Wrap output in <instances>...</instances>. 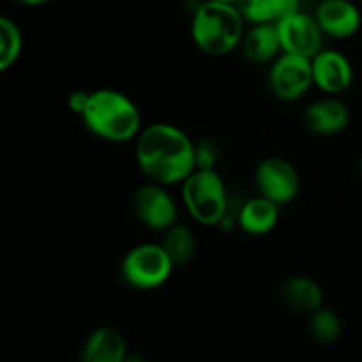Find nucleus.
Segmentation results:
<instances>
[{
	"label": "nucleus",
	"instance_id": "nucleus-20",
	"mask_svg": "<svg viewBox=\"0 0 362 362\" xmlns=\"http://www.w3.org/2000/svg\"><path fill=\"white\" fill-rule=\"evenodd\" d=\"M341 318L336 315V311L322 306L311 313L310 332L313 339H317L318 343H324V345L334 343L341 336Z\"/></svg>",
	"mask_w": 362,
	"mask_h": 362
},
{
	"label": "nucleus",
	"instance_id": "nucleus-23",
	"mask_svg": "<svg viewBox=\"0 0 362 362\" xmlns=\"http://www.w3.org/2000/svg\"><path fill=\"white\" fill-rule=\"evenodd\" d=\"M18 4H23V6H42V4H48L52 0H14Z\"/></svg>",
	"mask_w": 362,
	"mask_h": 362
},
{
	"label": "nucleus",
	"instance_id": "nucleus-1",
	"mask_svg": "<svg viewBox=\"0 0 362 362\" xmlns=\"http://www.w3.org/2000/svg\"><path fill=\"white\" fill-rule=\"evenodd\" d=\"M194 144L180 127L156 122L141 129L134 158L138 168L151 182L161 186L182 184L197 170Z\"/></svg>",
	"mask_w": 362,
	"mask_h": 362
},
{
	"label": "nucleus",
	"instance_id": "nucleus-15",
	"mask_svg": "<svg viewBox=\"0 0 362 362\" xmlns=\"http://www.w3.org/2000/svg\"><path fill=\"white\" fill-rule=\"evenodd\" d=\"M85 362H124L127 357V343L124 336L113 327H99L85 339Z\"/></svg>",
	"mask_w": 362,
	"mask_h": 362
},
{
	"label": "nucleus",
	"instance_id": "nucleus-24",
	"mask_svg": "<svg viewBox=\"0 0 362 362\" xmlns=\"http://www.w3.org/2000/svg\"><path fill=\"white\" fill-rule=\"evenodd\" d=\"M219 2H228V4H239L240 0H219Z\"/></svg>",
	"mask_w": 362,
	"mask_h": 362
},
{
	"label": "nucleus",
	"instance_id": "nucleus-19",
	"mask_svg": "<svg viewBox=\"0 0 362 362\" xmlns=\"http://www.w3.org/2000/svg\"><path fill=\"white\" fill-rule=\"evenodd\" d=\"M23 48V35L20 27L11 18H0V71H7L16 64Z\"/></svg>",
	"mask_w": 362,
	"mask_h": 362
},
{
	"label": "nucleus",
	"instance_id": "nucleus-7",
	"mask_svg": "<svg viewBox=\"0 0 362 362\" xmlns=\"http://www.w3.org/2000/svg\"><path fill=\"white\" fill-rule=\"evenodd\" d=\"M255 186L258 194L283 207L297 198L300 179L296 166L290 161L281 158H267L258 163L255 170Z\"/></svg>",
	"mask_w": 362,
	"mask_h": 362
},
{
	"label": "nucleus",
	"instance_id": "nucleus-17",
	"mask_svg": "<svg viewBox=\"0 0 362 362\" xmlns=\"http://www.w3.org/2000/svg\"><path fill=\"white\" fill-rule=\"evenodd\" d=\"M239 9L251 23H276L299 11L300 0H240Z\"/></svg>",
	"mask_w": 362,
	"mask_h": 362
},
{
	"label": "nucleus",
	"instance_id": "nucleus-22",
	"mask_svg": "<svg viewBox=\"0 0 362 362\" xmlns=\"http://www.w3.org/2000/svg\"><path fill=\"white\" fill-rule=\"evenodd\" d=\"M88 95H90V92H85V90L71 92L69 98H67V106H69L71 112L81 117V113L85 112V106H87L88 103Z\"/></svg>",
	"mask_w": 362,
	"mask_h": 362
},
{
	"label": "nucleus",
	"instance_id": "nucleus-13",
	"mask_svg": "<svg viewBox=\"0 0 362 362\" xmlns=\"http://www.w3.org/2000/svg\"><path fill=\"white\" fill-rule=\"evenodd\" d=\"M243 53L253 64L274 62L283 53L276 23H253V27L244 34Z\"/></svg>",
	"mask_w": 362,
	"mask_h": 362
},
{
	"label": "nucleus",
	"instance_id": "nucleus-4",
	"mask_svg": "<svg viewBox=\"0 0 362 362\" xmlns=\"http://www.w3.org/2000/svg\"><path fill=\"white\" fill-rule=\"evenodd\" d=\"M182 202L197 223L204 226L221 225L228 211V193L218 170H194L182 182Z\"/></svg>",
	"mask_w": 362,
	"mask_h": 362
},
{
	"label": "nucleus",
	"instance_id": "nucleus-25",
	"mask_svg": "<svg viewBox=\"0 0 362 362\" xmlns=\"http://www.w3.org/2000/svg\"><path fill=\"white\" fill-rule=\"evenodd\" d=\"M359 168H361V175H362V156H361V165H359Z\"/></svg>",
	"mask_w": 362,
	"mask_h": 362
},
{
	"label": "nucleus",
	"instance_id": "nucleus-12",
	"mask_svg": "<svg viewBox=\"0 0 362 362\" xmlns=\"http://www.w3.org/2000/svg\"><path fill=\"white\" fill-rule=\"evenodd\" d=\"M303 122L310 133L318 136H332L349 127L350 112L339 99H318L304 110Z\"/></svg>",
	"mask_w": 362,
	"mask_h": 362
},
{
	"label": "nucleus",
	"instance_id": "nucleus-8",
	"mask_svg": "<svg viewBox=\"0 0 362 362\" xmlns=\"http://www.w3.org/2000/svg\"><path fill=\"white\" fill-rule=\"evenodd\" d=\"M165 187L156 182L145 184L138 187L133 197V209L138 221L147 228L163 233L172 228L179 218L175 202Z\"/></svg>",
	"mask_w": 362,
	"mask_h": 362
},
{
	"label": "nucleus",
	"instance_id": "nucleus-5",
	"mask_svg": "<svg viewBox=\"0 0 362 362\" xmlns=\"http://www.w3.org/2000/svg\"><path fill=\"white\" fill-rule=\"evenodd\" d=\"M175 269L163 244L145 243L131 247L120 264V276L136 290H156L165 285Z\"/></svg>",
	"mask_w": 362,
	"mask_h": 362
},
{
	"label": "nucleus",
	"instance_id": "nucleus-2",
	"mask_svg": "<svg viewBox=\"0 0 362 362\" xmlns=\"http://www.w3.org/2000/svg\"><path fill=\"white\" fill-rule=\"evenodd\" d=\"M81 119L94 136L112 144L136 140L141 133V113L138 106L133 99L113 88L90 92Z\"/></svg>",
	"mask_w": 362,
	"mask_h": 362
},
{
	"label": "nucleus",
	"instance_id": "nucleus-26",
	"mask_svg": "<svg viewBox=\"0 0 362 362\" xmlns=\"http://www.w3.org/2000/svg\"><path fill=\"white\" fill-rule=\"evenodd\" d=\"M300 2H303V0H300Z\"/></svg>",
	"mask_w": 362,
	"mask_h": 362
},
{
	"label": "nucleus",
	"instance_id": "nucleus-18",
	"mask_svg": "<svg viewBox=\"0 0 362 362\" xmlns=\"http://www.w3.org/2000/svg\"><path fill=\"white\" fill-rule=\"evenodd\" d=\"M161 244L173 260L175 267L189 264L197 253V239H194L193 232L186 225H179V223L166 230Z\"/></svg>",
	"mask_w": 362,
	"mask_h": 362
},
{
	"label": "nucleus",
	"instance_id": "nucleus-3",
	"mask_svg": "<svg viewBox=\"0 0 362 362\" xmlns=\"http://www.w3.org/2000/svg\"><path fill=\"white\" fill-rule=\"evenodd\" d=\"M244 21L237 4L207 0L194 11L191 37L205 55L225 57L243 42Z\"/></svg>",
	"mask_w": 362,
	"mask_h": 362
},
{
	"label": "nucleus",
	"instance_id": "nucleus-14",
	"mask_svg": "<svg viewBox=\"0 0 362 362\" xmlns=\"http://www.w3.org/2000/svg\"><path fill=\"white\" fill-rule=\"evenodd\" d=\"M279 209L281 207L278 204L258 194V197L244 202L239 211L237 223H239L240 230L246 232L247 235H267L278 225Z\"/></svg>",
	"mask_w": 362,
	"mask_h": 362
},
{
	"label": "nucleus",
	"instance_id": "nucleus-9",
	"mask_svg": "<svg viewBox=\"0 0 362 362\" xmlns=\"http://www.w3.org/2000/svg\"><path fill=\"white\" fill-rule=\"evenodd\" d=\"M276 27L281 39L283 52L313 59L320 49H324L322 37L325 34L322 32L320 25L315 20V16H310L300 9L276 21Z\"/></svg>",
	"mask_w": 362,
	"mask_h": 362
},
{
	"label": "nucleus",
	"instance_id": "nucleus-6",
	"mask_svg": "<svg viewBox=\"0 0 362 362\" xmlns=\"http://www.w3.org/2000/svg\"><path fill=\"white\" fill-rule=\"evenodd\" d=\"M313 66L310 57L283 52L269 69V88L283 103L304 98L313 87Z\"/></svg>",
	"mask_w": 362,
	"mask_h": 362
},
{
	"label": "nucleus",
	"instance_id": "nucleus-11",
	"mask_svg": "<svg viewBox=\"0 0 362 362\" xmlns=\"http://www.w3.org/2000/svg\"><path fill=\"white\" fill-rule=\"evenodd\" d=\"M315 20L329 37L349 39L359 32L362 16L352 0H322L315 11Z\"/></svg>",
	"mask_w": 362,
	"mask_h": 362
},
{
	"label": "nucleus",
	"instance_id": "nucleus-10",
	"mask_svg": "<svg viewBox=\"0 0 362 362\" xmlns=\"http://www.w3.org/2000/svg\"><path fill=\"white\" fill-rule=\"evenodd\" d=\"M313 81L325 94H341L354 83L352 62L336 49H320L311 59Z\"/></svg>",
	"mask_w": 362,
	"mask_h": 362
},
{
	"label": "nucleus",
	"instance_id": "nucleus-16",
	"mask_svg": "<svg viewBox=\"0 0 362 362\" xmlns=\"http://www.w3.org/2000/svg\"><path fill=\"white\" fill-rule=\"evenodd\" d=\"M283 303L296 311L313 313L324 306V292L320 285L306 276H293L286 279L281 288Z\"/></svg>",
	"mask_w": 362,
	"mask_h": 362
},
{
	"label": "nucleus",
	"instance_id": "nucleus-21",
	"mask_svg": "<svg viewBox=\"0 0 362 362\" xmlns=\"http://www.w3.org/2000/svg\"><path fill=\"white\" fill-rule=\"evenodd\" d=\"M194 156H197V168H216L219 159L218 147L211 140H200L194 144Z\"/></svg>",
	"mask_w": 362,
	"mask_h": 362
}]
</instances>
